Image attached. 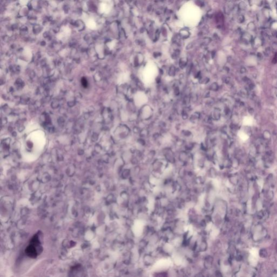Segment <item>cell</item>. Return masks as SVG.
I'll use <instances>...</instances> for the list:
<instances>
[{
  "instance_id": "6da1fadb",
  "label": "cell",
  "mask_w": 277,
  "mask_h": 277,
  "mask_svg": "<svg viewBox=\"0 0 277 277\" xmlns=\"http://www.w3.org/2000/svg\"><path fill=\"white\" fill-rule=\"evenodd\" d=\"M40 246L39 238L36 234L31 239L30 244L26 248V253L28 257L35 258L38 255L37 247Z\"/></svg>"
},
{
  "instance_id": "7a4b0ae2",
  "label": "cell",
  "mask_w": 277,
  "mask_h": 277,
  "mask_svg": "<svg viewBox=\"0 0 277 277\" xmlns=\"http://www.w3.org/2000/svg\"><path fill=\"white\" fill-rule=\"evenodd\" d=\"M258 258V251L257 248H253L250 251V257L249 260L252 265L256 266L257 265Z\"/></svg>"
}]
</instances>
